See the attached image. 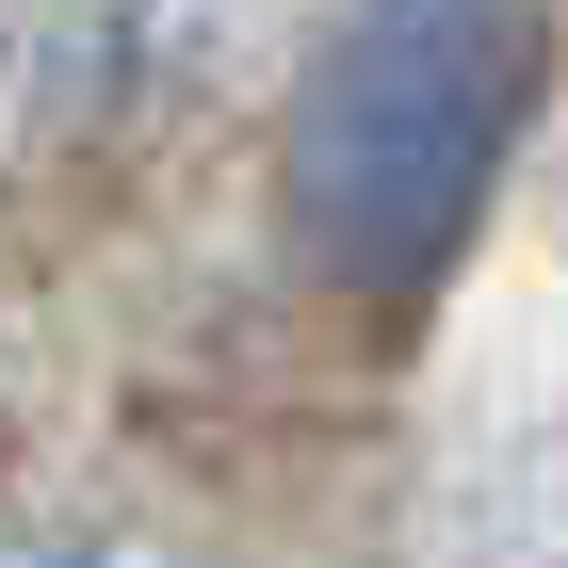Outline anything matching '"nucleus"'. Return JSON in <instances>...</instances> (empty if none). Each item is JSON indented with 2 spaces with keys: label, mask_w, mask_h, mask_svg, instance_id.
Here are the masks:
<instances>
[{
  "label": "nucleus",
  "mask_w": 568,
  "mask_h": 568,
  "mask_svg": "<svg viewBox=\"0 0 568 568\" xmlns=\"http://www.w3.org/2000/svg\"><path fill=\"white\" fill-rule=\"evenodd\" d=\"M520 98H536L520 0H342V33L293 82V244L342 293H423L471 244Z\"/></svg>",
  "instance_id": "1"
}]
</instances>
